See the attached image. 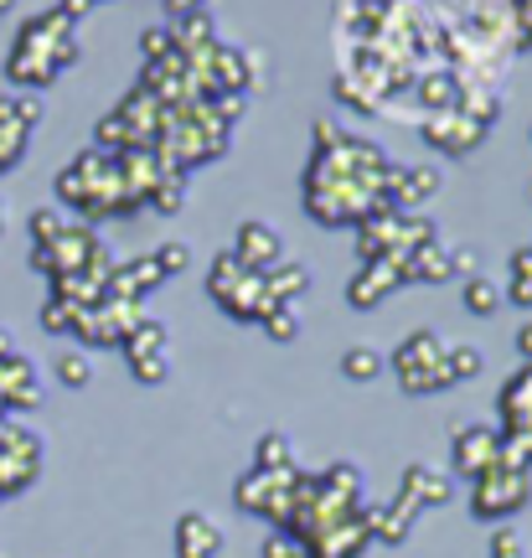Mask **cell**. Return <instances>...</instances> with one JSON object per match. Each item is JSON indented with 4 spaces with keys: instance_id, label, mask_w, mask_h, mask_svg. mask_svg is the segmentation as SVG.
<instances>
[{
    "instance_id": "cell-1",
    "label": "cell",
    "mask_w": 532,
    "mask_h": 558,
    "mask_svg": "<svg viewBox=\"0 0 532 558\" xmlns=\"http://www.w3.org/2000/svg\"><path fill=\"white\" fill-rule=\"evenodd\" d=\"M73 62H78L73 21L52 5V11L32 16L16 32V47H11V58H5V78L16 83V88H47V83L58 78L62 68H73Z\"/></svg>"
},
{
    "instance_id": "cell-2",
    "label": "cell",
    "mask_w": 532,
    "mask_h": 558,
    "mask_svg": "<svg viewBox=\"0 0 532 558\" xmlns=\"http://www.w3.org/2000/svg\"><path fill=\"white\" fill-rule=\"evenodd\" d=\"M58 197L62 213L78 207L83 218H104V213H135V202L124 197V181H119L114 156H99V150H83L68 171L58 177Z\"/></svg>"
},
{
    "instance_id": "cell-3",
    "label": "cell",
    "mask_w": 532,
    "mask_h": 558,
    "mask_svg": "<svg viewBox=\"0 0 532 558\" xmlns=\"http://www.w3.org/2000/svg\"><path fill=\"white\" fill-rule=\"evenodd\" d=\"M207 290H213V300L228 311L233 320H264L269 311H275V300H269V290H264V275H254V269H243V264L222 248L213 259V275H207Z\"/></svg>"
},
{
    "instance_id": "cell-4",
    "label": "cell",
    "mask_w": 532,
    "mask_h": 558,
    "mask_svg": "<svg viewBox=\"0 0 532 558\" xmlns=\"http://www.w3.org/2000/svg\"><path fill=\"white\" fill-rule=\"evenodd\" d=\"M394 373L409 393H439V388H450V373H445V341L434 337V331H414L409 341H398Z\"/></svg>"
},
{
    "instance_id": "cell-5",
    "label": "cell",
    "mask_w": 532,
    "mask_h": 558,
    "mask_svg": "<svg viewBox=\"0 0 532 558\" xmlns=\"http://www.w3.org/2000/svg\"><path fill=\"white\" fill-rule=\"evenodd\" d=\"M532 501V481L528 471H512V465H501L496 460L492 471H481V476L471 481V512L475 518H512V512H522Z\"/></svg>"
},
{
    "instance_id": "cell-6",
    "label": "cell",
    "mask_w": 532,
    "mask_h": 558,
    "mask_svg": "<svg viewBox=\"0 0 532 558\" xmlns=\"http://www.w3.org/2000/svg\"><path fill=\"white\" fill-rule=\"evenodd\" d=\"M228 254H233L243 269H254V275H269V269H279V264L290 259L279 228H269V222H243L233 233V248H228Z\"/></svg>"
},
{
    "instance_id": "cell-7",
    "label": "cell",
    "mask_w": 532,
    "mask_h": 558,
    "mask_svg": "<svg viewBox=\"0 0 532 558\" xmlns=\"http://www.w3.org/2000/svg\"><path fill=\"white\" fill-rule=\"evenodd\" d=\"M398 284H403V279H398V259H362L352 284H347V300H352L356 311H377Z\"/></svg>"
},
{
    "instance_id": "cell-8",
    "label": "cell",
    "mask_w": 532,
    "mask_h": 558,
    "mask_svg": "<svg viewBox=\"0 0 532 558\" xmlns=\"http://www.w3.org/2000/svg\"><path fill=\"white\" fill-rule=\"evenodd\" d=\"M424 140L439 145L445 156H471L475 145L486 140V130L475 120H466L460 109H445V114H430V120H424Z\"/></svg>"
},
{
    "instance_id": "cell-9",
    "label": "cell",
    "mask_w": 532,
    "mask_h": 558,
    "mask_svg": "<svg viewBox=\"0 0 532 558\" xmlns=\"http://www.w3.org/2000/svg\"><path fill=\"white\" fill-rule=\"evenodd\" d=\"M455 471L460 476H481V471H492L496 465V450H501V435L496 429H486V424H466L460 435H455Z\"/></svg>"
},
{
    "instance_id": "cell-10",
    "label": "cell",
    "mask_w": 532,
    "mask_h": 558,
    "mask_svg": "<svg viewBox=\"0 0 532 558\" xmlns=\"http://www.w3.org/2000/svg\"><path fill=\"white\" fill-rule=\"evenodd\" d=\"M439 186H445V177H439L434 166H398L394 186H388V207H398V213H419L424 202L439 197Z\"/></svg>"
},
{
    "instance_id": "cell-11",
    "label": "cell",
    "mask_w": 532,
    "mask_h": 558,
    "mask_svg": "<svg viewBox=\"0 0 532 558\" xmlns=\"http://www.w3.org/2000/svg\"><path fill=\"white\" fill-rule=\"evenodd\" d=\"M222 554V533L207 512H181L177 518V558H217Z\"/></svg>"
},
{
    "instance_id": "cell-12",
    "label": "cell",
    "mask_w": 532,
    "mask_h": 558,
    "mask_svg": "<svg viewBox=\"0 0 532 558\" xmlns=\"http://www.w3.org/2000/svg\"><path fill=\"white\" fill-rule=\"evenodd\" d=\"M419 507L409 497H394L383 501V507H367V533H373L377 543H403L409 538V527H414Z\"/></svg>"
},
{
    "instance_id": "cell-13",
    "label": "cell",
    "mask_w": 532,
    "mask_h": 558,
    "mask_svg": "<svg viewBox=\"0 0 532 558\" xmlns=\"http://www.w3.org/2000/svg\"><path fill=\"white\" fill-rule=\"evenodd\" d=\"M398 497H409L419 512L445 507V501H450V476H445V471H434V465H409V471H403V492H398Z\"/></svg>"
},
{
    "instance_id": "cell-14",
    "label": "cell",
    "mask_w": 532,
    "mask_h": 558,
    "mask_svg": "<svg viewBox=\"0 0 532 558\" xmlns=\"http://www.w3.org/2000/svg\"><path fill=\"white\" fill-rule=\"evenodd\" d=\"M501 424L507 429H532V362H522V373L501 388Z\"/></svg>"
},
{
    "instance_id": "cell-15",
    "label": "cell",
    "mask_w": 532,
    "mask_h": 558,
    "mask_svg": "<svg viewBox=\"0 0 532 558\" xmlns=\"http://www.w3.org/2000/svg\"><path fill=\"white\" fill-rule=\"evenodd\" d=\"M264 290H269V300H275V305H300V300H305V290H311V269H305V264H295V259H285L279 269H269V275H264Z\"/></svg>"
},
{
    "instance_id": "cell-16",
    "label": "cell",
    "mask_w": 532,
    "mask_h": 558,
    "mask_svg": "<svg viewBox=\"0 0 532 558\" xmlns=\"http://www.w3.org/2000/svg\"><path fill=\"white\" fill-rule=\"evenodd\" d=\"M124 347V357L130 362H145V357H171V331L160 326V320H140L130 337L119 341Z\"/></svg>"
},
{
    "instance_id": "cell-17",
    "label": "cell",
    "mask_w": 532,
    "mask_h": 558,
    "mask_svg": "<svg viewBox=\"0 0 532 558\" xmlns=\"http://www.w3.org/2000/svg\"><path fill=\"white\" fill-rule=\"evenodd\" d=\"M254 471H269V476H285V471H300L295 465V450H290V439L279 435H264L254 445Z\"/></svg>"
},
{
    "instance_id": "cell-18",
    "label": "cell",
    "mask_w": 532,
    "mask_h": 558,
    "mask_svg": "<svg viewBox=\"0 0 532 558\" xmlns=\"http://www.w3.org/2000/svg\"><path fill=\"white\" fill-rule=\"evenodd\" d=\"M88 311H94V305H73V300H47V305H41V326H47V331H52V337H62V331H68V337H78V326H83V316H88Z\"/></svg>"
},
{
    "instance_id": "cell-19",
    "label": "cell",
    "mask_w": 532,
    "mask_h": 558,
    "mask_svg": "<svg viewBox=\"0 0 532 558\" xmlns=\"http://www.w3.org/2000/svg\"><path fill=\"white\" fill-rule=\"evenodd\" d=\"M481 367H486V352H481V347H471V341H460V347H445V373H450V383L481 378Z\"/></svg>"
},
{
    "instance_id": "cell-20",
    "label": "cell",
    "mask_w": 532,
    "mask_h": 558,
    "mask_svg": "<svg viewBox=\"0 0 532 558\" xmlns=\"http://www.w3.org/2000/svg\"><path fill=\"white\" fill-rule=\"evenodd\" d=\"M181 197H186V171H177V166H166V171H160V181L150 186V197H145V202H150L156 213H177Z\"/></svg>"
},
{
    "instance_id": "cell-21",
    "label": "cell",
    "mask_w": 532,
    "mask_h": 558,
    "mask_svg": "<svg viewBox=\"0 0 532 558\" xmlns=\"http://www.w3.org/2000/svg\"><path fill=\"white\" fill-rule=\"evenodd\" d=\"M466 311H471V316H496V311H501V290H496L486 275H471L466 279Z\"/></svg>"
},
{
    "instance_id": "cell-22",
    "label": "cell",
    "mask_w": 532,
    "mask_h": 558,
    "mask_svg": "<svg viewBox=\"0 0 532 558\" xmlns=\"http://www.w3.org/2000/svg\"><path fill=\"white\" fill-rule=\"evenodd\" d=\"M501 465H512V471H528L532 465V429H501V450H496Z\"/></svg>"
},
{
    "instance_id": "cell-23",
    "label": "cell",
    "mask_w": 532,
    "mask_h": 558,
    "mask_svg": "<svg viewBox=\"0 0 532 558\" xmlns=\"http://www.w3.org/2000/svg\"><path fill=\"white\" fill-rule=\"evenodd\" d=\"M341 373L352 383H373L383 373V357H377L373 347H352V352H341Z\"/></svg>"
},
{
    "instance_id": "cell-24",
    "label": "cell",
    "mask_w": 532,
    "mask_h": 558,
    "mask_svg": "<svg viewBox=\"0 0 532 558\" xmlns=\"http://www.w3.org/2000/svg\"><path fill=\"white\" fill-rule=\"evenodd\" d=\"M501 300H517V305H532V243L512 254V284Z\"/></svg>"
},
{
    "instance_id": "cell-25",
    "label": "cell",
    "mask_w": 532,
    "mask_h": 558,
    "mask_svg": "<svg viewBox=\"0 0 532 558\" xmlns=\"http://www.w3.org/2000/svg\"><path fill=\"white\" fill-rule=\"evenodd\" d=\"M58 383L62 388H88V383H94V362H88V352H62L58 357Z\"/></svg>"
},
{
    "instance_id": "cell-26",
    "label": "cell",
    "mask_w": 532,
    "mask_h": 558,
    "mask_svg": "<svg viewBox=\"0 0 532 558\" xmlns=\"http://www.w3.org/2000/svg\"><path fill=\"white\" fill-rule=\"evenodd\" d=\"M68 233V213L62 207H41V213H32V243H52V239H62Z\"/></svg>"
},
{
    "instance_id": "cell-27",
    "label": "cell",
    "mask_w": 532,
    "mask_h": 558,
    "mask_svg": "<svg viewBox=\"0 0 532 558\" xmlns=\"http://www.w3.org/2000/svg\"><path fill=\"white\" fill-rule=\"evenodd\" d=\"M140 52H145V62H160L177 52V37H171V26H145L140 32Z\"/></svg>"
},
{
    "instance_id": "cell-28",
    "label": "cell",
    "mask_w": 532,
    "mask_h": 558,
    "mask_svg": "<svg viewBox=\"0 0 532 558\" xmlns=\"http://www.w3.org/2000/svg\"><path fill=\"white\" fill-rule=\"evenodd\" d=\"M264 331L275 341H295L300 337V316H295V305H275L269 316H264Z\"/></svg>"
},
{
    "instance_id": "cell-29",
    "label": "cell",
    "mask_w": 532,
    "mask_h": 558,
    "mask_svg": "<svg viewBox=\"0 0 532 558\" xmlns=\"http://www.w3.org/2000/svg\"><path fill=\"white\" fill-rule=\"evenodd\" d=\"M492 558H532L528 554V538L517 527H496L492 533Z\"/></svg>"
},
{
    "instance_id": "cell-30",
    "label": "cell",
    "mask_w": 532,
    "mask_h": 558,
    "mask_svg": "<svg viewBox=\"0 0 532 558\" xmlns=\"http://www.w3.org/2000/svg\"><path fill=\"white\" fill-rule=\"evenodd\" d=\"M150 259L160 264V275L171 279V275H181V269H186V259H192V254H186V243H177V239H171V243H160V248H156V254H150Z\"/></svg>"
},
{
    "instance_id": "cell-31",
    "label": "cell",
    "mask_w": 532,
    "mask_h": 558,
    "mask_svg": "<svg viewBox=\"0 0 532 558\" xmlns=\"http://www.w3.org/2000/svg\"><path fill=\"white\" fill-rule=\"evenodd\" d=\"M507 21L517 26V41L532 47V0H507Z\"/></svg>"
},
{
    "instance_id": "cell-32",
    "label": "cell",
    "mask_w": 532,
    "mask_h": 558,
    "mask_svg": "<svg viewBox=\"0 0 532 558\" xmlns=\"http://www.w3.org/2000/svg\"><path fill=\"white\" fill-rule=\"evenodd\" d=\"M264 558H311V554H305L290 533H279V527H275V533L264 538Z\"/></svg>"
},
{
    "instance_id": "cell-33",
    "label": "cell",
    "mask_w": 532,
    "mask_h": 558,
    "mask_svg": "<svg viewBox=\"0 0 532 558\" xmlns=\"http://www.w3.org/2000/svg\"><path fill=\"white\" fill-rule=\"evenodd\" d=\"M130 373H135L140 383H166V373H171V357H145V362H130Z\"/></svg>"
},
{
    "instance_id": "cell-34",
    "label": "cell",
    "mask_w": 532,
    "mask_h": 558,
    "mask_svg": "<svg viewBox=\"0 0 532 558\" xmlns=\"http://www.w3.org/2000/svg\"><path fill=\"white\" fill-rule=\"evenodd\" d=\"M94 5H104V0H58V11L68 21H78V16H88V11H94Z\"/></svg>"
},
{
    "instance_id": "cell-35",
    "label": "cell",
    "mask_w": 532,
    "mask_h": 558,
    "mask_svg": "<svg viewBox=\"0 0 532 558\" xmlns=\"http://www.w3.org/2000/svg\"><path fill=\"white\" fill-rule=\"evenodd\" d=\"M517 357L532 362V320H522V331H517Z\"/></svg>"
},
{
    "instance_id": "cell-36",
    "label": "cell",
    "mask_w": 532,
    "mask_h": 558,
    "mask_svg": "<svg viewBox=\"0 0 532 558\" xmlns=\"http://www.w3.org/2000/svg\"><path fill=\"white\" fill-rule=\"evenodd\" d=\"M5 357H16V337H11V331L0 326V362H5Z\"/></svg>"
},
{
    "instance_id": "cell-37",
    "label": "cell",
    "mask_w": 532,
    "mask_h": 558,
    "mask_svg": "<svg viewBox=\"0 0 532 558\" xmlns=\"http://www.w3.org/2000/svg\"><path fill=\"white\" fill-rule=\"evenodd\" d=\"M166 5H171L177 16H181V11H202V0H166Z\"/></svg>"
},
{
    "instance_id": "cell-38",
    "label": "cell",
    "mask_w": 532,
    "mask_h": 558,
    "mask_svg": "<svg viewBox=\"0 0 532 558\" xmlns=\"http://www.w3.org/2000/svg\"><path fill=\"white\" fill-rule=\"evenodd\" d=\"M5 228H11V213H5V202H0V239H5Z\"/></svg>"
},
{
    "instance_id": "cell-39",
    "label": "cell",
    "mask_w": 532,
    "mask_h": 558,
    "mask_svg": "<svg viewBox=\"0 0 532 558\" xmlns=\"http://www.w3.org/2000/svg\"><path fill=\"white\" fill-rule=\"evenodd\" d=\"M16 11V0H0V16H11Z\"/></svg>"
},
{
    "instance_id": "cell-40",
    "label": "cell",
    "mask_w": 532,
    "mask_h": 558,
    "mask_svg": "<svg viewBox=\"0 0 532 558\" xmlns=\"http://www.w3.org/2000/svg\"><path fill=\"white\" fill-rule=\"evenodd\" d=\"M0 501H5V486H0Z\"/></svg>"
},
{
    "instance_id": "cell-41",
    "label": "cell",
    "mask_w": 532,
    "mask_h": 558,
    "mask_svg": "<svg viewBox=\"0 0 532 558\" xmlns=\"http://www.w3.org/2000/svg\"><path fill=\"white\" fill-rule=\"evenodd\" d=\"M0 414H5V409H0Z\"/></svg>"
}]
</instances>
